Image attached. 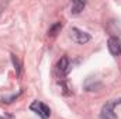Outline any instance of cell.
<instances>
[{"label": "cell", "mask_w": 121, "mask_h": 119, "mask_svg": "<svg viewBox=\"0 0 121 119\" xmlns=\"http://www.w3.org/2000/svg\"><path fill=\"white\" fill-rule=\"evenodd\" d=\"M121 102L120 99H111L108 102H106L101 108V114H100V118L101 119H117V115L114 114V107L118 105Z\"/></svg>", "instance_id": "1"}, {"label": "cell", "mask_w": 121, "mask_h": 119, "mask_svg": "<svg viewBox=\"0 0 121 119\" xmlns=\"http://www.w3.org/2000/svg\"><path fill=\"white\" fill-rule=\"evenodd\" d=\"M30 109L32 112H35L41 119H48L49 115H51V109L41 101H34L30 105Z\"/></svg>", "instance_id": "2"}, {"label": "cell", "mask_w": 121, "mask_h": 119, "mask_svg": "<svg viewBox=\"0 0 121 119\" xmlns=\"http://www.w3.org/2000/svg\"><path fill=\"white\" fill-rule=\"evenodd\" d=\"M70 38L73 42L79 44V45H85L90 41V35L85 31L79 30V28H72L70 30Z\"/></svg>", "instance_id": "3"}, {"label": "cell", "mask_w": 121, "mask_h": 119, "mask_svg": "<svg viewBox=\"0 0 121 119\" xmlns=\"http://www.w3.org/2000/svg\"><path fill=\"white\" fill-rule=\"evenodd\" d=\"M107 48H108V51L113 56L121 55V39L117 38V36H111L107 42Z\"/></svg>", "instance_id": "4"}, {"label": "cell", "mask_w": 121, "mask_h": 119, "mask_svg": "<svg viewBox=\"0 0 121 119\" xmlns=\"http://www.w3.org/2000/svg\"><path fill=\"white\" fill-rule=\"evenodd\" d=\"M69 67H70L69 59H68L66 56H62L60 60L58 62V70H59V73H60V74H68Z\"/></svg>", "instance_id": "5"}, {"label": "cell", "mask_w": 121, "mask_h": 119, "mask_svg": "<svg viewBox=\"0 0 121 119\" xmlns=\"http://www.w3.org/2000/svg\"><path fill=\"white\" fill-rule=\"evenodd\" d=\"M85 6H86V3L85 1H79V0H75V1H72V14H79L80 11H83V8H85Z\"/></svg>", "instance_id": "6"}, {"label": "cell", "mask_w": 121, "mask_h": 119, "mask_svg": "<svg viewBox=\"0 0 121 119\" xmlns=\"http://www.w3.org/2000/svg\"><path fill=\"white\" fill-rule=\"evenodd\" d=\"M62 23L58 21V23H55L52 27H49V30H48V36H56L58 34H59V31L62 30Z\"/></svg>", "instance_id": "7"}, {"label": "cell", "mask_w": 121, "mask_h": 119, "mask_svg": "<svg viewBox=\"0 0 121 119\" xmlns=\"http://www.w3.org/2000/svg\"><path fill=\"white\" fill-rule=\"evenodd\" d=\"M11 60H13V64H14L16 70H17V74H20V71H21V64H20L18 58H17L16 55H11Z\"/></svg>", "instance_id": "8"}]
</instances>
